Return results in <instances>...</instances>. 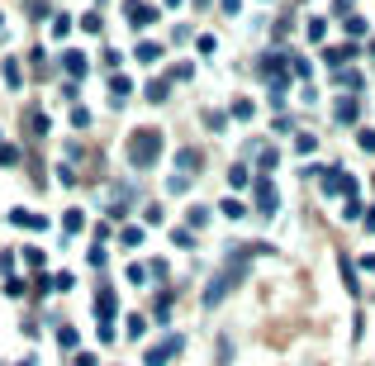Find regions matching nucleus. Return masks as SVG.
Listing matches in <instances>:
<instances>
[{
	"label": "nucleus",
	"mask_w": 375,
	"mask_h": 366,
	"mask_svg": "<svg viewBox=\"0 0 375 366\" xmlns=\"http://www.w3.org/2000/svg\"><path fill=\"white\" fill-rule=\"evenodd\" d=\"M19 366H33V362H19Z\"/></svg>",
	"instance_id": "72a5a7b5"
},
{
	"label": "nucleus",
	"mask_w": 375,
	"mask_h": 366,
	"mask_svg": "<svg viewBox=\"0 0 375 366\" xmlns=\"http://www.w3.org/2000/svg\"><path fill=\"white\" fill-rule=\"evenodd\" d=\"M218 5H223V15H238L242 10V0H218Z\"/></svg>",
	"instance_id": "cd10ccee"
},
{
	"label": "nucleus",
	"mask_w": 375,
	"mask_h": 366,
	"mask_svg": "<svg viewBox=\"0 0 375 366\" xmlns=\"http://www.w3.org/2000/svg\"><path fill=\"white\" fill-rule=\"evenodd\" d=\"M337 124H356V100H337Z\"/></svg>",
	"instance_id": "f8f14e48"
},
{
	"label": "nucleus",
	"mask_w": 375,
	"mask_h": 366,
	"mask_svg": "<svg viewBox=\"0 0 375 366\" xmlns=\"http://www.w3.org/2000/svg\"><path fill=\"white\" fill-rule=\"evenodd\" d=\"M323 190H328V195H356V181L342 176L337 167H328V171H323Z\"/></svg>",
	"instance_id": "7ed1b4c3"
},
{
	"label": "nucleus",
	"mask_w": 375,
	"mask_h": 366,
	"mask_svg": "<svg viewBox=\"0 0 375 366\" xmlns=\"http://www.w3.org/2000/svg\"><path fill=\"white\" fill-rule=\"evenodd\" d=\"M342 214H347V219H361L366 209H361V200H356V195H347V205H342Z\"/></svg>",
	"instance_id": "6ab92c4d"
},
{
	"label": "nucleus",
	"mask_w": 375,
	"mask_h": 366,
	"mask_svg": "<svg viewBox=\"0 0 375 366\" xmlns=\"http://www.w3.org/2000/svg\"><path fill=\"white\" fill-rule=\"evenodd\" d=\"M147 100H152V105L166 100V81H152V86H147Z\"/></svg>",
	"instance_id": "5701e85b"
},
{
	"label": "nucleus",
	"mask_w": 375,
	"mask_h": 366,
	"mask_svg": "<svg viewBox=\"0 0 375 366\" xmlns=\"http://www.w3.org/2000/svg\"><path fill=\"white\" fill-rule=\"evenodd\" d=\"M161 157V133L157 129H138L134 138H129V162L134 167H152Z\"/></svg>",
	"instance_id": "f03ea898"
},
{
	"label": "nucleus",
	"mask_w": 375,
	"mask_h": 366,
	"mask_svg": "<svg viewBox=\"0 0 375 366\" xmlns=\"http://www.w3.org/2000/svg\"><path fill=\"white\" fill-rule=\"evenodd\" d=\"M77 366H100V362H95L90 352H81V357H77Z\"/></svg>",
	"instance_id": "c85d7f7f"
},
{
	"label": "nucleus",
	"mask_w": 375,
	"mask_h": 366,
	"mask_svg": "<svg viewBox=\"0 0 375 366\" xmlns=\"http://www.w3.org/2000/svg\"><path fill=\"white\" fill-rule=\"evenodd\" d=\"M366 234H375V205L366 209Z\"/></svg>",
	"instance_id": "c756f323"
},
{
	"label": "nucleus",
	"mask_w": 375,
	"mask_h": 366,
	"mask_svg": "<svg viewBox=\"0 0 375 366\" xmlns=\"http://www.w3.org/2000/svg\"><path fill=\"white\" fill-rule=\"evenodd\" d=\"M247 181H252V171H247V167H242V162H238V167L228 171V185H233V190H242V185H247Z\"/></svg>",
	"instance_id": "ddd939ff"
},
{
	"label": "nucleus",
	"mask_w": 375,
	"mask_h": 366,
	"mask_svg": "<svg viewBox=\"0 0 375 366\" xmlns=\"http://www.w3.org/2000/svg\"><path fill=\"white\" fill-rule=\"evenodd\" d=\"M176 167H181V171H195V167H200V153H195V148H181V153H176Z\"/></svg>",
	"instance_id": "9d476101"
},
{
	"label": "nucleus",
	"mask_w": 375,
	"mask_h": 366,
	"mask_svg": "<svg viewBox=\"0 0 375 366\" xmlns=\"http://www.w3.org/2000/svg\"><path fill=\"white\" fill-rule=\"evenodd\" d=\"M195 77V67H190V62H181V67H171V81H190Z\"/></svg>",
	"instance_id": "b1692460"
},
{
	"label": "nucleus",
	"mask_w": 375,
	"mask_h": 366,
	"mask_svg": "<svg viewBox=\"0 0 375 366\" xmlns=\"http://www.w3.org/2000/svg\"><path fill=\"white\" fill-rule=\"evenodd\" d=\"M72 124H77V129H86V124H90V109H86V105H81V109H72Z\"/></svg>",
	"instance_id": "bb28decb"
},
{
	"label": "nucleus",
	"mask_w": 375,
	"mask_h": 366,
	"mask_svg": "<svg viewBox=\"0 0 375 366\" xmlns=\"http://www.w3.org/2000/svg\"><path fill=\"white\" fill-rule=\"evenodd\" d=\"M233 119H252V100H233Z\"/></svg>",
	"instance_id": "393cba45"
},
{
	"label": "nucleus",
	"mask_w": 375,
	"mask_h": 366,
	"mask_svg": "<svg viewBox=\"0 0 375 366\" xmlns=\"http://www.w3.org/2000/svg\"><path fill=\"white\" fill-rule=\"evenodd\" d=\"M218 214H228V219H242V214H247V205H242V200H233V195H228V200L218 205Z\"/></svg>",
	"instance_id": "4468645a"
},
{
	"label": "nucleus",
	"mask_w": 375,
	"mask_h": 366,
	"mask_svg": "<svg viewBox=\"0 0 375 366\" xmlns=\"http://www.w3.org/2000/svg\"><path fill=\"white\" fill-rule=\"evenodd\" d=\"M186 219H190V229H205V224H209V209H205V205H190Z\"/></svg>",
	"instance_id": "dca6fc26"
},
{
	"label": "nucleus",
	"mask_w": 375,
	"mask_h": 366,
	"mask_svg": "<svg viewBox=\"0 0 375 366\" xmlns=\"http://www.w3.org/2000/svg\"><path fill=\"white\" fill-rule=\"evenodd\" d=\"M10 224H19V229H48V219L43 214H29V209H10Z\"/></svg>",
	"instance_id": "423d86ee"
},
{
	"label": "nucleus",
	"mask_w": 375,
	"mask_h": 366,
	"mask_svg": "<svg viewBox=\"0 0 375 366\" xmlns=\"http://www.w3.org/2000/svg\"><path fill=\"white\" fill-rule=\"evenodd\" d=\"M5 81H10V86H19V81H24V77H19V62H15V57L5 62Z\"/></svg>",
	"instance_id": "412c9836"
},
{
	"label": "nucleus",
	"mask_w": 375,
	"mask_h": 366,
	"mask_svg": "<svg viewBox=\"0 0 375 366\" xmlns=\"http://www.w3.org/2000/svg\"><path fill=\"white\" fill-rule=\"evenodd\" d=\"M62 224H67V234H77V229H86V214H81V209H67Z\"/></svg>",
	"instance_id": "f3484780"
},
{
	"label": "nucleus",
	"mask_w": 375,
	"mask_h": 366,
	"mask_svg": "<svg viewBox=\"0 0 375 366\" xmlns=\"http://www.w3.org/2000/svg\"><path fill=\"white\" fill-rule=\"evenodd\" d=\"M62 67H67V72H81V77H86V57H81V52H62Z\"/></svg>",
	"instance_id": "2eb2a0df"
},
{
	"label": "nucleus",
	"mask_w": 375,
	"mask_h": 366,
	"mask_svg": "<svg viewBox=\"0 0 375 366\" xmlns=\"http://www.w3.org/2000/svg\"><path fill=\"white\" fill-rule=\"evenodd\" d=\"M257 252H266V247H242L238 257H228V266H223L214 281H209V290H205V305H209V310H214V305H223V295H228V290L247 276V257H257Z\"/></svg>",
	"instance_id": "f257e3e1"
},
{
	"label": "nucleus",
	"mask_w": 375,
	"mask_h": 366,
	"mask_svg": "<svg viewBox=\"0 0 375 366\" xmlns=\"http://www.w3.org/2000/svg\"><path fill=\"white\" fill-rule=\"evenodd\" d=\"M152 20H157V10H152V5H138V0H134V5H129V24H134V29L152 24Z\"/></svg>",
	"instance_id": "0eeeda50"
},
{
	"label": "nucleus",
	"mask_w": 375,
	"mask_h": 366,
	"mask_svg": "<svg viewBox=\"0 0 375 366\" xmlns=\"http://www.w3.org/2000/svg\"><path fill=\"white\" fill-rule=\"evenodd\" d=\"M176 352H181V338H166L161 347H147V366H166Z\"/></svg>",
	"instance_id": "20e7f679"
},
{
	"label": "nucleus",
	"mask_w": 375,
	"mask_h": 366,
	"mask_svg": "<svg viewBox=\"0 0 375 366\" xmlns=\"http://www.w3.org/2000/svg\"><path fill=\"white\" fill-rule=\"evenodd\" d=\"M157 57H161L157 43H138V62H157Z\"/></svg>",
	"instance_id": "a211bd4d"
},
{
	"label": "nucleus",
	"mask_w": 375,
	"mask_h": 366,
	"mask_svg": "<svg viewBox=\"0 0 375 366\" xmlns=\"http://www.w3.org/2000/svg\"><path fill=\"white\" fill-rule=\"evenodd\" d=\"M333 10H337V15H351V0H337Z\"/></svg>",
	"instance_id": "7c9ffc66"
},
{
	"label": "nucleus",
	"mask_w": 375,
	"mask_h": 366,
	"mask_svg": "<svg viewBox=\"0 0 375 366\" xmlns=\"http://www.w3.org/2000/svg\"><path fill=\"white\" fill-rule=\"evenodd\" d=\"M195 5H209V0H195Z\"/></svg>",
	"instance_id": "473e14b6"
},
{
	"label": "nucleus",
	"mask_w": 375,
	"mask_h": 366,
	"mask_svg": "<svg viewBox=\"0 0 375 366\" xmlns=\"http://www.w3.org/2000/svg\"><path fill=\"white\" fill-rule=\"evenodd\" d=\"M356 143H361L366 153H375V129H361V133H356Z\"/></svg>",
	"instance_id": "a878e982"
},
{
	"label": "nucleus",
	"mask_w": 375,
	"mask_h": 366,
	"mask_svg": "<svg viewBox=\"0 0 375 366\" xmlns=\"http://www.w3.org/2000/svg\"><path fill=\"white\" fill-rule=\"evenodd\" d=\"M295 148H299V153H314V148H319V138H314V133H299Z\"/></svg>",
	"instance_id": "aec40b11"
},
{
	"label": "nucleus",
	"mask_w": 375,
	"mask_h": 366,
	"mask_svg": "<svg viewBox=\"0 0 375 366\" xmlns=\"http://www.w3.org/2000/svg\"><path fill=\"white\" fill-rule=\"evenodd\" d=\"M95 314H100V323L114 319V290H100V300H95Z\"/></svg>",
	"instance_id": "6e6552de"
},
{
	"label": "nucleus",
	"mask_w": 375,
	"mask_h": 366,
	"mask_svg": "<svg viewBox=\"0 0 375 366\" xmlns=\"http://www.w3.org/2000/svg\"><path fill=\"white\" fill-rule=\"evenodd\" d=\"M257 209H262V214H276V209H280V195H276V185L271 181L257 185Z\"/></svg>",
	"instance_id": "39448f33"
},
{
	"label": "nucleus",
	"mask_w": 375,
	"mask_h": 366,
	"mask_svg": "<svg viewBox=\"0 0 375 366\" xmlns=\"http://www.w3.org/2000/svg\"><path fill=\"white\" fill-rule=\"evenodd\" d=\"M15 162H19V148L5 143V148H0V167H15Z\"/></svg>",
	"instance_id": "4be33fe9"
},
{
	"label": "nucleus",
	"mask_w": 375,
	"mask_h": 366,
	"mask_svg": "<svg viewBox=\"0 0 375 366\" xmlns=\"http://www.w3.org/2000/svg\"><path fill=\"white\" fill-rule=\"evenodd\" d=\"M333 81H337V86H347V91H361V72H351V67H342Z\"/></svg>",
	"instance_id": "9b49d317"
},
{
	"label": "nucleus",
	"mask_w": 375,
	"mask_h": 366,
	"mask_svg": "<svg viewBox=\"0 0 375 366\" xmlns=\"http://www.w3.org/2000/svg\"><path fill=\"white\" fill-rule=\"evenodd\" d=\"M361 266H366V271H371V276H375V257H366V261H361Z\"/></svg>",
	"instance_id": "2f4dec72"
},
{
	"label": "nucleus",
	"mask_w": 375,
	"mask_h": 366,
	"mask_svg": "<svg viewBox=\"0 0 375 366\" xmlns=\"http://www.w3.org/2000/svg\"><path fill=\"white\" fill-rule=\"evenodd\" d=\"M129 91H134V81H129V77H114V81H109V100H114V105L124 100Z\"/></svg>",
	"instance_id": "1a4fd4ad"
}]
</instances>
